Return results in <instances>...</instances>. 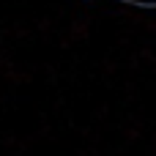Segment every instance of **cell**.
<instances>
[{
  "mask_svg": "<svg viewBox=\"0 0 156 156\" xmlns=\"http://www.w3.org/2000/svg\"><path fill=\"white\" fill-rule=\"evenodd\" d=\"M126 5H140V8H156V0H121Z\"/></svg>",
  "mask_w": 156,
  "mask_h": 156,
  "instance_id": "1",
  "label": "cell"
}]
</instances>
